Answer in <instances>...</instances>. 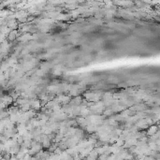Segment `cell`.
<instances>
[{"label":"cell","instance_id":"7a4b0ae2","mask_svg":"<svg viewBox=\"0 0 160 160\" xmlns=\"http://www.w3.org/2000/svg\"><path fill=\"white\" fill-rule=\"evenodd\" d=\"M103 114H104L105 116L111 117L113 116V111H111V109H105L104 111H103Z\"/></svg>","mask_w":160,"mask_h":160},{"label":"cell","instance_id":"52a82bcc","mask_svg":"<svg viewBox=\"0 0 160 160\" xmlns=\"http://www.w3.org/2000/svg\"><path fill=\"white\" fill-rule=\"evenodd\" d=\"M154 160H159V159H154Z\"/></svg>","mask_w":160,"mask_h":160},{"label":"cell","instance_id":"6da1fadb","mask_svg":"<svg viewBox=\"0 0 160 160\" xmlns=\"http://www.w3.org/2000/svg\"><path fill=\"white\" fill-rule=\"evenodd\" d=\"M158 131V125H150L148 128H147V131H146V135L148 137H151L153 135H154Z\"/></svg>","mask_w":160,"mask_h":160},{"label":"cell","instance_id":"8992f818","mask_svg":"<svg viewBox=\"0 0 160 160\" xmlns=\"http://www.w3.org/2000/svg\"><path fill=\"white\" fill-rule=\"evenodd\" d=\"M2 158H3V155L0 154V160H2Z\"/></svg>","mask_w":160,"mask_h":160},{"label":"cell","instance_id":"5b68a950","mask_svg":"<svg viewBox=\"0 0 160 160\" xmlns=\"http://www.w3.org/2000/svg\"><path fill=\"white\" fill-rule=\"evenodd\" d=\"M73 160H82V158L81 157V155L79 154H75V155H73Z\"/></svg>","mask_w":160,"mask_h":160},{"label":"cell","instance_id":"ba28073f","mask_svg":"<svg viewBox=\"0 0 160 160\" xmlns=\"http://www.w3.org/2000/svg\"><path fill=\"white\" fill-rule=\"evenodd\" d=\"M132 160H134V159H132Z\"/></svg>","mask_w":160,"mask_h":160},{"label":"cell","instance_id":"3957f363","mask_svg":"<svg viewBox=\"0 0 160 160\" xmlns=\"http://www.w3.org/2000/svg\"><path fill=\"white\" fill-rule=\"evenodd\" d=\"M62 152H63V150H61L59 147H56L55 150L53 151V154H55V155H60V154H62Z\"/></svg>","mask_w":160,"mask_h":160},{"label":"cell","instance_id":"277c9868","mask_svg":"<svg viewBox=\"0 0 160 160\" xmlns=\"http://www.w3.org/2000/svg\"><path fill=\"white\" fill-rule=\"evenodd\" d=\"M108 156H109V155H107L106 154H100V155H98L97 159H98V160H107V159H108Z\"/></svg>","mask_w":160,"mask_h":160}]
</instances>
